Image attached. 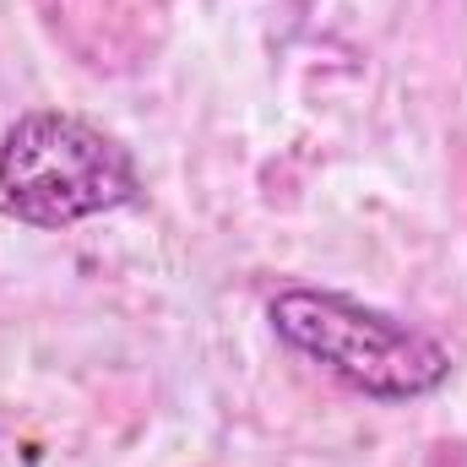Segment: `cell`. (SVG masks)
<instances>
[{"instance_id": "1", "label": "cell", "mask_w": 467, "mask_h": 467, "mask_svg": "<svg viewBox=\"0 0 467 467\" xmlns=\"http://www.w3.org/2000/svg\"><path fill=\"white\" fill-rule=\"evenodd\" d=\"M266 321L283 348L369 402H424L451 380V348L441 337L337 288H277Z\"/></svg>"}, {"instance_id": "2", "label": "cell", "mask_w": 467, "mask_h": 467, "mask_svg": "<svg viewBox=\"0 0 467 467\" xmlns=\"http://www.w3.org/2000/svg\"><path fill=\"white\" fill-rule=\"evenodd\" d=\"M141 202L130 147L71 109H27L0 136V213L27 229H77Z\"/></svg>"}]
</instances>
